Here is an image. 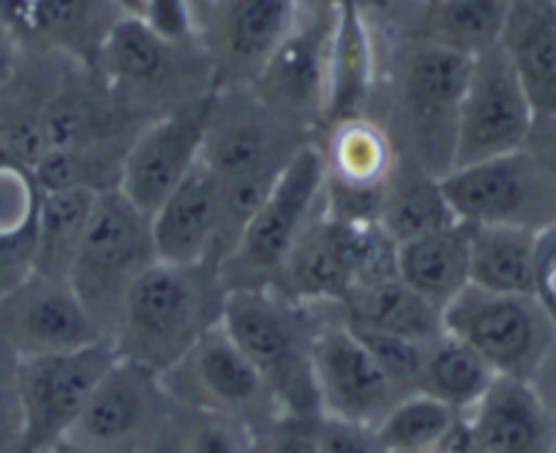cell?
I'll use <instances>...</instances> for the list:
<instances>
[{
    "label": "cell",
    "instance_id": "17",
    "mask_svg": "<svg viewBox=\"0 0 556 453\" xmlns=\"http://www.w3.org/2000/svg\"><path fill=\"white\" fill-rule=\"evenodd\" d=\"M0 339L23 361L106 342L72 281L39 270L0 295Z\"/></svg>",
    "mask_w": 556,
    "mask_h": 453
},
{
    "label": "cell",
    "instance_id": "15",
    "mask_svg": "<svg viewBox=\"0 0 556 453\" xmlns=\"http://www.w3.org/2000/svg\"><path fill=\"white\" fill-rule=\"evenodd\" d=\"M115 358L112 344L99 342L72 353L25 358L20 364L23 442L30 451L45 453L72 435L96 386Z\"/></svg>",
    "mask_w": 556,
    "mask_h": 453
},
{
    "label": "cell",
    "instance_id": "44",
    "mask_svg": "<svg viewBox=\"0 0 556 453\" xmlns=\"http://www.w3.org/2000/svg\"><path fill=\"white\" fill-rule=\"evenodd\" d=\"M175 413H178V407H175ZM139 453H184V448H180V431H178V420H169L167 426H164L162 431H159L156 437H153L151 442H148L146 448Z\"/></svg>",
    "mask_w": 556,
    "mask_h": 453
},
{
    "label": "cell",
    "instance_id": "46",
    "mask_svg": "<svg viewBox=\"0 0 556 453\" xmlns=\"http://www.w3.org/2000/svg\"><path fill=\"white\" fill-rule=\"evenodd\" d=\"M0 453H34V451H30V448H28V445H25V442H23V440H20V442H14V445H7V448H0Z\"/></svg>",
    "mask_w": 556,
    "mask_h": 453
},
{
    "label": "cell",
    "instance_id": "20",
    "mask_svg": "<svg viewBox=\"0 0 556 453\" xmlns=\"http://www.w3.org/2000/svg\"><path fill=\"white\" fill-rule=\"evenodd\" d=\"M153 243L162 263H205L227 254L222 191L205 164H197L184 184L151 216Z\"/></svg>",
    "mask_w": 556,
    "mask_h": 453
},
{
    "label": "cell",
    "instance_id": "33",
    "mask_svg": "<svg viewBox=\"0 0 556 453\" xmlns=\"http://www.w3.org/2000/svg\"><path fill=\"white\" fill-rule=\"evenodd\" d=\"M424 39L475 58L500 45L513 0H434Z\"/></svg>",
    "mask_w": 556,
    "mask_h": 453
},
{
    "label": "cell",
    "instance_id": "47",
    "mask_svg": "<svg viewBox=\"0 0 556 453\" xmlns=\"http://www.w3.org/2000/svg\"><path fill=\"white\" fill-rule=\"evenodd\" d=\"M333 3H344V0H333Z\"/></svg>",
    "mask_w": 556,
    "mask_h": 453
},
{
    "label": "cell",
    "instance_id": "19",
    "mask_svg": "<svg viewBox=\"0 0 556 453\" xmlns=\"http://www.w3.org/2000/svg\"><path fill=\"white\" fill-rule=\"evenodd\" d=\"M319 151L328 178V211L341 216H377L379 197L401 164L388 129L366 115L339 121L325 126Z\"/></svg>",
    "mask_w": 556,
    "mask_h": 453
},
{
    "label": "cell",
    "instance_id": "11",
    "mask_svg": "<svg viewBox=\"0 0 556 453\" xmlns=\"http://www.w3.org/2000/svg\"><path fill=\"white\" fill-rule=\"evenodd\" d=\"M336 7H301L290 34L251 85L256 99L301 135L325 126Z\"/></svg>",
    "mask_w": 556,
    "mask_h": 453
},
{
    "label": "cell",
    "instance_id": "38",
    "mask_svg": "<svg viewBox=\"0 0 556 453\" xmlns=\"http://www.w3.org/2000/svg\"><path fill=\"white\" fill-rule=\"evenodd\" d=\"M251 453H319L317 418L285 415L251 440Z\"/></svg>",
    "mask_w": 556,
    "mask_h": 453
},
{
    "label": "cell",
    "instance_id": "29",
    "mask_svg": "<svg viewBox=\"0 0 556 453\" xmlns=\"http://www.w3.org/2000/svg\"><path fill=\"white\" fill-rule=\"evenodd\" d=\"M377 218L395 247L458 222L442 191V178L404 162L379 197Z\"/></svg>",
    "mask_w": 556,
    "mask_h": 453
},
{
    "label": "cell",
    "instance_id": "13",
    "mask_svg": "<svg viewBox=\"0 0 556 453\" xmlns=\"http://www.w3.org/2000/svg\"><path fill=\"white\" fill-rule=\"evenodd\" d=\"M180 47L184 41L167 39L146 20L117 17L96 50L112 106L123 115L146 112L148 121H153L194 99L180 93Z\"/></svg>",
    "mask_w": 556,
    "mask_h": 453
},
{
    "label": "cell",
    "instance_id": "6",
    "mask_svg": "<svg viewBox=\"0 0 556 453\" xmlns=\"http://www.w3.org/2000/svg\"><path fill=\"white\" fill-rule=\"evenodd\" d=\"M156 263L151 216L117 186L99 191L68 281L106 342L115 334L128 292Z\"/></svg>",
    "mask_w": 556,
    "mask_h": 453
},
{
    "label": "cell",
    "instance_id": "2",
    "mask_svg": "<svg viewBox=\"0 0 556 453\" xmlns=\"http://www.w3.org/2000/svg\"><path fill=\"white\" fill-rule=\"evenodd\" d=\"M227 295L218 260L186 265L159 260L128 292L110 339L112 350L117 358L167 372L222 325Z\"/></svg>",
    "mask_w": 556,
    "mask_h": 453
},
{
    "label": "cell",
    "instance_id": "9",
    "mask_svg": "<svg viewBox=\"0 0 556 453\" xmlns=\"http://www.w3.org/2000/svg\"><path fill=\"white\" fill-rule=\"evenodd\" d=\"M442 191L469 227H521L543 232L556 224V191L527 151L453 167Z\"/></svg>",
    "mask_w": 556,
    "mask_h": 453
},
{
    "label": "cell",
    "instance_id": "27",
    "mask_svg": "<svg viewBox=\"0 0 556 453\" xmlns=\"http://www.w3.org/2000/svg\"><path fill=\"white\" fill-rule=\"evenodd\" d=\"M41 189L30 167L0 148V295L34 270Z\"/></svg>",
    "mask_w": 556,
    "mask_h": 453
},
{
    "label": "cell",
    "instance_id": "1",
    "mask_svg": "<svg viewBox=\"0 0 556 453\" xmlns=\"http://www.w3.org/2000/svg\"><path fill=\"white\" fill-rule=\"evenodd\" d=\"M308 142L312 137L276 118L251 88H224L213 93L200 162L211 169L222 191L227 254L287 164Z\"/></svg>",
    "mask_w": 556,
    "mask_h": 453
},
{
    "label": "cell",
    "instance_id": "43",
    "mask_svg": "<svg viewBox=\"0 0 556 453\" xmlns=\"http://www.w3.org/2000/svg\"><path fill=\"white\" fill-rule=\"evenodd\" d=\"M23 41L9 28L7 20L0 17V88L12 79L14 68H17L20 58H23Z\"/></svg>",
    "mask_w": 556,
    "mask_h": 453
},
{
    "label": "cell",
    "instance_id": "48",
    "mask_svg": "<svg viewBox=\"0 0 556 453\" xmlns=\"http://www.w3.org/2000/svg\"><path fill=\"white\" fill-rule=\"evenodd\" d=\"M429 3H434V0H429Z\"/></svg>",
    "mask_w": 556,
    "mask_h": 453
},
{
    "label": "cell",
    "instance_id": "23",
    "mask_svg": "<svg viewBox=\"0 0 556 453\" xmlns=\"http://www.w3.org/2000/svg\"><path fill=\"white\" fill-rule=\"evenodd\" d=\"M341 312L355 330L399 336L409 342L429 344L445 334L442 309L412 290L399 274L350 290Z\"/></svg>",
    "mask_w": 556,
    "mask_h": 453
},
{
    "label": "cell",
    "instance_id": "21",
    "mask_svg": "<svg viewBox=\"0 0 556 453\" xmlns=\"http://www.w3.org/2000/svg\"><path fill=\"white\" fill-rule=\"evenodd\" d=\"M472 453H556V429L532 382L496 377L464 415Z\"/></svg>",
    "mask_w": 556,
    "mask_h": 453
},
{
    "label": "cell",
    "instance_id": "7",
    "mask_svg": "<svg viewBox=\"0 0 556 453\" xmlns=\"http://www.w3.org/2000/svg\"><path fill=\"white\" fill-rule=\"evenodd\" d=\"M445 330L475 350L500 377L532 380L556 344V319L538 295L464 287L442 309Z\"/></svg>",
    "mask_w": 556,
    "mask_h": 453
},
{
    "label": "cell",
    "instance_id": "14",
    "mask_svg": "<svg viewBox=\"0 0 556 453\" xmlns=\"http://www.w3.org/2000/svg\"><path fill=\"white\" fill-rule=\"evenodd\" d=\"M213 93L216 90H207L148 121L128 142L117 189L148 216H153L159 205L184 184L186 175L200 164L202 142L211 124Z\"/></svg>",
    "mask_w": 556,
    "mask_h": 453
},
{
    "label": "cell",
    "instance_id": "12",
    "mask_svg": "<svg viewBox=\"0 0 556 453\" xmlns=\"http://www.w3.org/2000/svg\"><path fill=\"white\" fill-rule=\"evenodd\" d=\"M534 106L507 58L494 45L469 61L467 85L458 106L453 167L516 153L527 146L534 124Z\"/></svg>",
    "mask_w": 556,
    "mask_h": 453
},
{
    "label": "cell",
    "instance_id": "26",
    "mask_svg": "<svg viewBox=\"0 0 556 453\" xmlns=\"http://www.w3.org/2000/svg\"><path fill=\"white\" fill-rule=\"evenodd\" d=\"M395 274L426 301L445 309L469 287V227L456 222L399 243Z\"/></svg>",
    "mask_w": 556,
    "mask_h": 453
},
{
    "label": "cell",
    "instance_id": "24",
    "mask_svg": "<svg viewBox=\"0 0 556 453\" xmlns=\"http://www.w3.org/2000/svg\"><path fill=\"white\" fill-rule=\"evenodd\" d=\"M276 290L290 295L292 301L339 303V306L350 295V263L341 247L339 224L328 213V194H325V207L292 249L285 270L278 276Z\"/></svg>",
    "mask_w": 556,
    "mask_h": 453
},
{
    "label": "cell",
    "instance_id": "32",
    "mask_svg": "<svg viewBox=\"0 0 556 453\" xmlns=\"http://www.w3.org/2000/svg\"><path fill=\"white\" fill-rule=\"evenodd\" d=\"M496 377L500 375L469 344L445 330L426 348L417 391L447 404L458 415H467L485 397Z\"/></svg>",
    "mask_w": 556,
    "mask_h": 453
},
{
    "label": "cell",
    "instance_id": "10",
    "mask_svg": "<svg viewBox=\"0 0 556 453\" xmlns=\"http://www.w3.org/2000/svg\"><path fill=\"white\" fill-rule=\"evenodd\" d=\"M314 386L319 415L363 426H377L409 397L350 328L339 303H323L314 336Z\"/></svg>",
    "mask_w": 556,
    "mask_h": 453
},
{
    "label": "cell",
    "instance_id": "28",
    "mask_svg": "<svg viewBox=\"0 0 556 453\" xmlns=\"http://www.w3.org/2000/svg\"><path fill=\"white\" fill-rule=\"evenodd\" d=\"M96 0H0V17L30 50L63 52L83 61L93 50Z\"/></svg>",
    "mask_w": 556,
    "mask_h": 453
},
{
    "label": "cell",
    "instance_id": "39",
    "mask_svg": "<svg viewBox=\"0 0 556 453\" xmlns=\"http://www.w3.org/2000/svg\"><path fill=\"white\" fill-rule=\"evenodd\" d=\"M317 448L319 453H388L374 426L328 418V415L317 418Z\"/></svg>",
    "mask_w": 556,
    "mask_h": 453
},
{
    "label": "cell",
    "instance_id": "34",
    "mask_svg": "<svg viewBox=\"0 0 556 453\" xmlns=\"http://www.w3.org/2000/svg\"><path fill=\"white\" fill-rule=\"evenodd\" d=\"M462 418L447 404L417 391L401 399L374 429L388 453H440Z\"/></svg>",
    "mask_w": 556,
    "mask_h": 453
},
{
    "label": "cell",
    "instance_id": "40",
    "mask_svg": "<svg viewBox=\"0 0 556 453\" xmlns=\"http://www.w3.org/2000/svg\"><path fill=\"white\" fill-rule=\"evenodd\" d=\"M534 295L556 319V224L538 232V254H534Z\"/></svg>",
    "mask_w": 556,
    "mask_h": 453
},
{
    "label": "cell",
    "instance_id": "41",
    "mask_svg": "<svg viewBox=\"0 0 556 453\" xmlns=\"http://www.w3.org/2000/svg\"><path fill=\"white\" fill-rule=\"evenodd\" d=\"M523 151L534 159L556 191V115H534Z\"/></svg>",
    "mask_w": 556,
    "mask_h": 453
},
{
    "label": "cell",
    "instance_id": "16",
    "mask_svg": "<svg viewBox=\"0 0 556 453\" xmlns=\"http://www.w3.org/2000/svg\"><path fill=\"white\" fill-rule=\"evenodd\" d=\"M175 407L162 372L115 358L68 437L115 453H139L173 420Z\"/></svg>",
    "mask_w": 556,
    "mask_h": 453
},
{
    "label": "cell",
    "instance_id": "8",
    "mask_svg": "<svg viewBox=\"0 0 556 453\" xmlns=\"http://www.w3.org/2000/svg\"><path fill=\"white\" fill-rule=\"evenodd\" d=\"M162 380L178 407L235 420L251 435L270 429L287 415L273 388L240 353L224 325L202 336L178 364L162 372Z\"/></svg>",
    "mask_w": 556,
    "mask_h": 453
},
{
    "label": "cell",
    "instance_id": "31",
    "mask_svg": "<svg viewBox=\"0 0 556 453\" xmlns=\"http://www.w3.org/2000/svg\"><path fill=\"white\" fill-rule=\"evenodd\" d=\"M99 191L52 189L41 191L39 218L34 238V270L58 279H68L79 252Z\"/></svg>",
    "mask_w": 556,
    "mask_h": 453
},
{
    "label": "cell",
    "instance_id": "18",
    "mask_svg": "<svg viewBox=\"0 0 556 453\" xmlns=\"http://www.w3.org/2000/svg\"><path fill=\"white\" fill-rule=\"evenodd\" d=\"M298 12L301 0H213L202 47L213 90L251 88Z\"/></svg>",
    "mask_w": 556,
    "mask_h": 453
},
{
    "label": "cell",
    "instance_id": "5",
    "mask_svg": "<svg viewBox=\"0 0 556 453\" xmlns=\"http://www.w3.org/2000/svg\"><path fill=\"white\" fill-rule=\"evenodd\" d=\"M328 178L323 151L308 142L295 153L254 216L245 222L238 241L222 260V274L232 290H276L292 249L308 224L325 207Z\"/></svg>",
    "mask_w": 556,
    "mask_h": 453
},
{
    "label": "cell",
    "instance_id": "3",
    "mask_svg": "<svg viewBox=\"0 0 556 453\" xmlns=\"http://www.w3.org/2000/svg\"><path fill=\"white\" fill-rule=\"evenodd\" d=\"M323 303H301L278 290H232L222 325L256 366L287 415L319 418L314 336Z\"/></svg>",
    "mask_w": 556,
    "mask_h": 453
},
{
    "label": "cell",
    "instance_id": "36",
    "mask_svg": "<svg viewBox=\"0 0 556 453\" xmlns=\"http://www.w3.org/2000/svg\"><path fill=\"white\" fill-rule=\"evenodd\" d=\"M355 334L361 336L363 342H366V348L374 353V358L382 364V369L388 372L404 391L417 393V382H420L426 348H429V344L409 342V339H399V336L388 334H371V330H355Z\"/></svg>",
    "mask_w": 556,
    "mask_h": 453
},
{
    "label": "cell",
    "instance_id": "25",
    "mask_svg": "<svg viewBox=\"0 0 556 453\" xmlns=\"http://www.w3.org/2000/svg\"><path fill=\"white\" fill-rule=\"evenodd\" d=\"M374 88V45L371 30L355 0L336 7L333 41H330L328 106L325 126L366 115ZM323 126V129H325Z\"/></svg>",
    "mask_w": 556,
    "mask_h": 453
},
{
    "label": "cell",
    "instance_id": "35",
    "mask_svg": "<svg viewBox=\"0 0 556 453\" xmlns=\"http://www.w3.org/2000/svg\"><path fill=\"white\" fill-rule=\"evenodd\" d=\"M175 420L184 453H251L254 435L235 420L184 407H178Z\"/></svg>",
    "mask_w": 556,
    "mask_h": 453
},
{
    "label": "cell",
    "instance_id": "49",
    "mask_svg": "<svg viewBox=\"0 0 556 453\" xmlns=\"http://www.w3.org/2000/svg\"><path fill=\"white\" fill-rule=\"evenodd\" d=\"M554 3H556V0H554Z\"/></svg>",
    "mask_w": 556,
    "mask_h": 453
},
{
    "label": "cell",
    "instance_id": "22",
    "mask_svg": "<svg viewBox=\"0 0 556 453\" xmlns=\"http://www.w3.org/2000/svg\"><path fill=\"white\" fill-rule=\"evenodd\" d=\"M502 47L538 115H556V3L516 0Z\"/></svg>",
    "mask_w": 556,
    "mask_h": 453
},
{
    "label": "cell",
    "instance_id": "37",
    "mask_svg": "<svg viewBox=\"0 0 556 453\" xmlns=\"http://www.w3.org/2000/svg\"><path fill=\"white\" fill-rule=\"evenodd\" d=\"M20 364H23V358L0 339V448L23 440Z\"/></svg>",
    "mask_w": 556,
    "mask_h": 453
},
{
    "label": "cell",
    "instance_id": "42",
    "mask_svg": "<svg viewBox=\"0 0 556 453\" xmlns=\"http://www.w3.org/2000/svg\"><path fill=\"white\" fill-rule=\"evenodd\" d=\"M529 382H532L534 393L540 397V402H543L545 413H548L551 424L556 429V344L548 350V355H545L543 364L538 366V372H534Z\"/></svg>",
    "mask_w": 556,
    "mask_h": 453
},
{
    "label": "cell",
    "instance_id": "45",
    "mask_svg": "<svg viewBox=\"0 0 556 453\" xmlns=\"http://www.w3.org/2000/svg\"><path fill=\"white\" fill-rule=\"evenodd\" d=\"M45 453H115V451H106V448L90 445V442L77 440V437H63L61 442H55L52 448H47Z\"/></svg>",
    "mask_w": 556,
    "mask_h": 453
},
{
    "label": "cell",
    "instance_id": "30",
    "mask_svg": "<svg viewBox=\"0 0 556 453\" xmlns=\"http://www.w3.org/2000/svg\"><path fill=\"white\" fill-rule=\"evenodd\" d=\"M534 254L538 232L521 227H469V285L534 295Z\"/></svg>",
    "mask_w": 556,
    "mask_h": 453
},
{
    "label": "cell",
    "instance_id": "4",
    "mask_svg": "<svg viewBox=\"0 0 556 453\" xmlns=\"http://www.w3.org/2000/svg\"><path fill=\"white\" fill-rule=\"evenodd\" d=\"M469 61L429 39L401 50L393 77V112L388 135L404 164L424 173L447 175L456 153L458 106Z\"/></svg>",
    "mask_w": 556,
    "mask_h": 453
}]
</instances>
